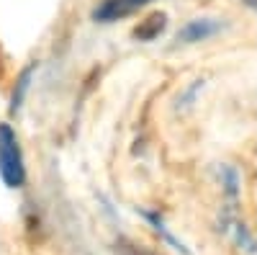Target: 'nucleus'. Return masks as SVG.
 <instances>
[{"mask_svg": "<svg viewBox=\"0 0 257 255\" xmlns=\"http://www.w3.org/2000/svg\"><path fill=\"white\" fill-rule=\"evenodd\" d=\"M0 178L8 188H21L26 183V165L18 144V134L6 121H0Z\"/></svg>", "mask_w": 257, "mask_h": 255, "instance_id": "obj_1", "label": "nucleus"}, {"mask_svg": "<svg viewBox=\"0 0 257 255\" xmlns=\"http://www.w3.org/2000/svg\"><path fill=\"white\" fill-rule=\"evenodd\" d=\"M149 3L152 0H100V6L93 11V18L98 24H116L126 16H134Z\"/></svg>", "mask_w": 257, "mask_h": 255, "instance_id": "obj_2", "label": "nucleus"}, {"mask_svg": "<svg viewBox=\"0 0 257 255\" xmlns=\"http://www.w3.org/2000/svg\"><path fill=\"white\" fill-rule=\"evenodd\" d=\"M219 31V24H208V21H193V24L183 31V39L188 41H201L211 34H216Z\"/></svg>", "mask_w": 257, "mask_h": 255, "instance_id": "obj_3", "label": "nucleus"}]
</instances>
